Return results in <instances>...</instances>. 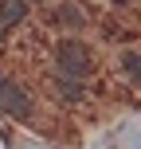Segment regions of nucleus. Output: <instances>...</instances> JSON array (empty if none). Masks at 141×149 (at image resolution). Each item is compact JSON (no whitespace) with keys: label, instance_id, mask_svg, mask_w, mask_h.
Listing matches in <instances>:
<instances>
[{"label":"nucleus","instance_id":"obj_7","mask_svg":"<svg viewBox=\"0 0 141 149\" xmlns=\"http://www.w3.org/2000/svg\"><path fill=\"white\" fill-rule=\"evenodd\" d=\"M137 82H141V71H137Z\"/></svg>","mask_w":141,"mask_h":149},{"label":"nucleus","instance_id":"obj_3","mask_svg":"<svg viewBox=\"0 0 141 149\" xmlns=\"http://www.w3.org/2000/svg\"><path fill=\"white\" fill-rule=\"evenodd\" d=\"M59 24L63 28H71V31H78V28H86V12H82L78 4H59Z\"/></svg>","mask_w":141,"mask_h":149},{"label":"nucleus","instance_id":"obj_2","mask_svg":"<svg viewBox=\"0 0 141 149\" xmlns=\"http://www.w3.org/2000/svg\"><path fill=\"white\" fill-rule=\"evenodd\" d=\"M0 106H4V110H12L16 118H31V98L24 94V86L20 82H0Z\"/></svg>","mask_w":141,"mask_h":149},{"label":"nucleus","instance_id":"obj_1","mask_svg":"<svg viewBox=\"0 0 141 149\" xmlns=\"http://www.w3.org/2000/svg\"><path fill=\"white\" fill-rule=\"evenodd\" d=\"M55 59H59V71L71 74V79H86V74L94 71V55H90L86 43H78V39H63L59 51H55Z\"/></svg>","mask_w":141,"mask_h":149},{"label":"nucleus","instance_id":"obj_5","mask_svg":"<svg viewBox=\"0 0 141 149\" xmlns=\"http://www.w3.org/2000/svg\"><path fill=\"white\" fill-rule=\"evenodd\" d=\"M55 90H59L63 102H82V94H86V90H82V79H71V74H63Z\"/></svg>","mask_w":141,"mask_h":149},{"label":"nucleus","instance_id":"obj_4","mask_svg":"<svg viewBox=\"0 0 141 149\" xmlns=\"http://www.w3.org/2000/svg\"><path fill=\"white\" fill-rule=\"evenodd\" d=\"M24 16H28V4H24V0H0V20H4V28L20 24Z\"/></svg>","mask_w":141,"mask_h":149},{"label":"nucleus","instance_id":"obj_6","mask_svg":"<svg viewBox=\"0 0 141 149\" xmlns=\"http://www.w3.org/2000/svg\"><path fill=\"white\" fill-rule=\"evenodd\" d=\"M4 31H8V28H4V20H0V36H4Z\"/></svg>","mask_w":141,"mask_h":149}]
</instances>
